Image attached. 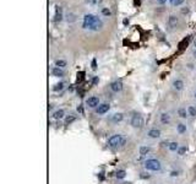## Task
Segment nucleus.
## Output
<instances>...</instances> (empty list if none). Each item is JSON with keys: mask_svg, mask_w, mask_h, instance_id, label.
Masks as SVG:
<instances>
[{"mask_svg": "<svg viewBox=\"0 0 196 184\" xmlns=\"http://www.w3.org/2000/svg\"><path fill=\"white\" fill-rule=\"evenodd\" d=\"M168 149L170 150V151H173V152H175V151H178V149H179V144H178V142H175V141L169 142Z\"/></svg>", "mask_w": 196, "mask_h": 184, "instance_id": "20", "label": "nucleus"}, {"mask_svg": "<svg viewBox=\"0 0 196 184\" xmlns=\"http://www.w3.org/2000/svg\"><path fill=\"white\" fill-rule=\"evenodd\" d=\"M110 90L113 92H120L123 90V82L120 80H117V81H113L110 84Z\"/></svg>", "mask_w": 196, "mask_h": 184, "instance_id": "7", "label": "nucleus"}, {"mask_svg": "<svg viewBox=\"0 0 196 184\" xmlns=\"http://www.w3.org/2000/svg\"><path fill=\"white\" fill-rule=\"evenodd\" d=\"M143 166L147 171H152V172H158V171L162 170V164L158 159L156 158H150V159H146Z\"/></svg>", "mask_w": 196, "mask_h": 184, "instance_id": "2", "label": "nucleus"}, {"mask_svg": "<svg viewBox=\"0 0 196 184\" xmlns=\"http://www.w3.org/2000/svg\"><path fill=\"white\" fill-rule=\"evenodd\" d=\"M179 23V18L175 16V15H170L169 17H168V26L170 27V28H175Z\"/></svg>", "mask_w": 196, "mask_h": 184, "instance_id": "8", "label": "nucleus"}, {"mask_svg": "<svg viewBox=\"0 0 196 184\" xmlns=\"http://www.w3.org/2000/svg\"><path fill=\"white\" fill-rule=\"evenodd\" d=\"M186 151H188V147H186V146H182V147H179V149H178L177 152H178L179 156H184Z\"/></svg>", "mask_w": 196, "mask_h": 184, "instance_id": "28", "label": "nucleus"}, {"mask_svg": "<svg viewBox=\"0 0 196 184\" xmlns=\"http://www.w3.org/2000/svg\"><path fill=\"white\" fill-rule=\"evenodd\" d=\"M157 3L159 4V5H164V4L167 3V0H157Z\"/></svg>", "mask_w": 196, "mask_h": 184, "instance_id": "35", "label": "nucleus"}, {"mask_svg": "<svg viewBox=\"0 0 196 184\" xmlns=\"http://www.w3.org/2000/svg\"><path fill=\"white\" fill-rule=\"evenodd\" d=\"M52 117H53V119H55V120L63 119V118L65 117V112H64V109H57V110H54L53 114H52Z\"/></svg>", "mask_w": 196, "mask_h": 184, "instance_id": "10", "label": "nucleus"}, {"mask_svg": "<svg viewBox=\"0 0 196 184\" xmlns=\"http://www.w3.org/2000/svg\"><path fill=\"white\" fill-rule=\"evenodd\" d=\"M86 4H89V5H96L97 4V0H85Z\"/></svg>", "mask_w": 196, "mask_h": 184, "instance_id": "31", "label": "nucleus"}, {"mask_svg": "<svg viewBox=\"0 0 196 184\" xmlns=\"http://www.w3.org/2000/svg\"><path fill=\"white\" fill-rule=\"evenodd\" d=\"M194 46L196 47V38H195V41H194Z\"/></svg>", "mask_w": 196, "mask_h": 184, "instance_id": "39", "label": "nucleus"}, {"mask_svg": "<svg viewBox=\"0 0 196 184\" xmlns=\"http://www.w3.org/2000/svg\"><path fill=\"white\" fill-rule=\"evenodd\" d=\"M66 65H68V63H66V60H64V59H57V60H55V66H58V67L64 69V67H66Z\"/></svg>", "mask_w": 196, "mask_h": 184, "instance_id": "18", "label": "nucleus"}, {"mask_svg": "<svg viewBox=\"0 0 196 184\" xmlns=\"http://www.w3.org/2000/svg\"><path fill=\"white\" fill-rule=\"evenodd\" d=\"M123 119H124V114L123 113H115V114H113L110 118V120L113 122V123H120Z\"/></svg>", "mask_w": 196, "mask_h": 184, "instance_id": "14", "label": "nucleus"}, {"mask_svg": "<svg viewBox=\"0 0 196 184\" xmlns=\"http://www.w3.org/2000/svg\"><path fill=\"white\" fill-rule=\"evenodd\" d=\"M92 69H93V70H96V69H97V63H96V59H93V60H92Z\"/></svg>", "mask_w": 196, "mask_h": 184, "instance_id": "34", "label": "nucleus"}, {"mask_svg": "<svg viewBox=\"0 0 196 184\" xmlns=\"http://www.w3.org/2000/svg\"><path fill=\"white\" fill-rule=\"evenodd\" d=\"M123 22H124V25H125V26H126V25H129V18H125V20H124V21H123Z\"/></svg>", "mask_w": 196, "mask_h": 184, "instance_id": "37", "label": "nucleus"}, {"mask_svg": "<svg viewBox=\"0 0 196 184\" xmlns=\"http://www.w3.org/2000/svg\"><path fill=\"white\" fill-rule=\"evenodd\" d=\"M86 106L89 107V108H97L99 106V98L96 97V96H92V97H88L86 99Z\"/></svg>", "mask_w": 196, "mask_h": 184, "instance_id": "5", "label": "nucleus"}, {"mask_svg": "<svg viewBox=\"0 0 196 184\" xmlns=\"http://www.w3.org/2000/svg\"><path fill=\"white\" fill-rule=\"evenodd\" d=\"M131 125L134 128H142L143 127V118L142 115H140V114H135V115H132L131 118Z\"/></svg>", "mask_w": 196, "mask_h": 184, "instance_id": "4", "label": "nucleus"}, {"mask_svg": "<svg viewBox=\"0 0 196 184\" xmlns=\"http://www.w3.org/2000/svg\"><path fill=\"white\" fill-rule=\"evenodd\" d=\"M188 113H189L190 117H196V108L193 106L188 107Z\"/></svg>", "mask_w": 196, "mask_h": 184, "instance_id": "26", "label": "nucleus"}, {"mask_svg": "<svg viewBox=\"0 0 196 184\" xmlns=\"http://www.w3.org/2000/svg\"><path fill=\"white\" fill-rule=\"evenodd\" d=\"M160 123L164 124V125H168V124L170 123V115H169V113L160 114Z\"/></svg>", "mask_w": 196, "mask_h": 184, "instance_id": "13", "label": "nucleus"}, {"mask_svg": "<svg viewBox=\"0 0 196 184\" xmlns=\"http://www.w3.org/2000/svg\"><path fill=\"white\" fill-rule=\"evenodd\" d=\"M75 120H76V117H75V115H69V117L65 118V124H66V125H70V124L74 123Z\"/></svg>", "mask_w": 196, "mask_h": 184, "instance_id": "25", "label": "nucleus"}, {"mask_svg": "<svg viewBox=\"0 0 196 184\" xmlns=\"http://www.w3.org/2000/svg\"><path fill=\"white\" fill-rule=\"evenodd\" d=\"M170 176H172V177H178V176H179V172H178V171H172V172H170Z\"/></svg>", "mask_w": 196, "mask_h": 184, "instance_id": "33", "label": "nucleus"}, {"mask_svg": "<svg viewBox=\"0 0 196 184\" xmlns=\"http://www.w3.org/2000/svg\"><path fill=\"white\" fill-rule=\"evenodd\" d=\"M109 109H110V106H109L108 103H102V104H99V106L97 107L96 113L99 114V115H103V114L108 113V112H109Z\"/></svg>", "mask_w": 196, "mask_h": 184, "instance_id": "6", "label": "nucleus"}, {"mask_svg": "<svg viewBox=\"0 0 196 184\" xmlns=\"http://www.w3.org/2000/svg\"><path fill=\"white\" fill-rule=\"evenodd\" d=\"M65 20H66V22H69V23H72V22L76 21V15L74 14V12H68V14L65 15Z\"/></svg>", "mask_w": 196, "mask_h": 184, "instance_id": "16", "label": "nucleus"}, {"mask_svg": "<svg viewBox=\"0 0 196 184\" xmlns=\"http://www.w3.org/2000/svg\"><path fill=\"white\" fill-rule=\"evenodd\" d=\"M150 151H151V149L148 146H141V147H140V155L142 156V157L146 156L147 153H150Z\"/></svg>", "mask_w": 196, "mask_h": 184, "instance_id": "21", "label": "nucleus"}, {"mask_svg": "<svg viewBox=\"0 0 196 184\" xmlns=\"http://www.w3.org/2000/svg\"><path fill=\"white\" fill-rule=\"evenodd\" d=\"M189 12H190V9L188 6H185V7H183V9H182V14L183 15H186V14H189Z\"/></svg>", "mask_w": 196, "mask_h": 184, "instance_id": "29", "label": "nucleus"}, {"mask_svg": "<svg viewBox=\"0 0 196 184\" xmlns=\"http://www.w3.org/2000/svg\"><path fill=\"white\" fill-rule=\"evenodd\" d=\"M195 98H196V90H195Z\"/></svg>", "mask_w": 196, "mask_h": 184, "instance_id": "40", "label": "nucleus"}, {"mask_svg": "<svg viewBox=\"0 0 196 184\" xmlns=\"http://www.w3.org/2000/svg\"><path fill=\"white\" fill-rule=\"evenodd\" d=\"M125 144H126V139L120 134L112 135L110 138L108 139V145L110 147H120V146H124Z\"/></svg>", "mask_w": 196, "mask_h": 184, "instance_id": "1", "label": "nucleus"}, {"mask_svg": "<svg viewBox=\"0 0 196 184\" xmlns=\"http://www.w3.org/2000/svg\"><path fill=\"white\" fill-rule=\"evenodd\" d=\"M64 20V15L61 12V7L60 6H57V12H55V16H54V21L57 22H61Z\"/></svg>", "mask_w": 196, "mask_h": 184, "instance_id": "11", "label": "nucleus"}, {"mask_svg": "<svg viewBox=\"0 0 196 184\" xmlns=\"http://www.w3.org/2000/svg\"><path fill=\"white\" fill-rule=\"evenodd\" d=\"M77 112H80V113L82 114V113H83V108H82L81 106H78V107H77Z\"/></svg>", "mask_w": 196, "mask_h": 184, "instance_id": "36", "label": "nucleus"}, {"mask_svg": "<svg viewBox=\"0 0 196 184\" xmlns=\"http://www.w3.org/2000/svg\"><path fill=\"white\" fill-rule=\"evenodd\" d=\"M64 87H65V82H58L57 85H54L53 91L54 92H60V91L64 90Z\"/></svg>", "mask_w": 196, "mask_h": 184, "instance_id": "17", "label": "nucleus"}, {"mask_svg": "<svg viewBox=\"0 0 196 184\" xmlns=\"http://www.w3.org/2000/svg\"><path fill=\"white\" fill-rule=\"evenodd\" d=\"M115 177H117L118 179H124V178L126 177V171H124V170L118 171L117 174H115Z\"/></svg>", "mask_w": 196, "mask_h": 184, "instance_id": "24", "label": "nucleus"}, {"mask_svg": "<svg viewBox=\"0 0 196 184\" xmlns=\"http://www.w3.org/2000/svg\"><path fill=\"white\" fill-rule=\"evenodd\" d=\"M173 87H174L177 91H182V90L184 89V81L180 80V79H177V80L173 81Z\"/></svg>", "mask_w": 196, "mask_h": 184, "instance_id": "12", "label": "nucleus"}, {"mask_svg": "<svg viewBox=\"0 0 196 184\" xmlns=\"http://www.w3.org/2000/svg\"><path fill=\"white\" fill-rule=\"evenodd\" d=\"M140 177L142 178V179H148L150 178V174H147V173H141V176Z\"/></svg>", "mask_w": 196, "mask_h": 184, "instance_id": "32", "label": "nucleus"}, {"mask_svg": "<svg viewBox=\"0 0 196 184\" xmlns=\"http://www.w3.org/2000/svg\"><path fill=\"white\" fill-rule=\"evenodd\" d=\"M99 82V79H98V76H94V78L92 79V85H97Z\"/></svg>", "mask_w": 196, "mask_h": 184, "instance_id": "30", "label": "nucleus"}, {"mask_svg": "<svg viewBox=\"0 0 196 184\" xmlns=\"http://www.w3.org/2000/svg\"><path fill=\"white\" fill-rule=\"evenodd\" d=\"M169 1H170V4L173 5V6H180V5L184 4L185 0H169Z\"/></svg>", "mask_w": 196, "mask_h": 184, "instance_id": "27", "label": "nucleus"}, {"mask_svg": "<svg viewBox=\"0 0 196 184\" xmlns=\"http://www.w3.org/2000/svg\"><path fill=\"white\" fill-rule=\"evenodd\" d=\"M194 58H196V49L194 50Z\"/></svg>", "mask_w": 196, "mask_h": 184, "instance_id": "38", "label": "nucleus"}, {"mask_svg": "<svg viewBox=\"0 0 196 184\" xmlns=\"http://www.w3.org/2000/svg\"><path fill=\"white\" fill-rule=\"evenodd\" d=\"M148 136H150L151 139L160 138V130H158V129H151V130L148 131Z\"/></svg>", "mask_w": 196, "mask_h": 184, "instance_id": "15", "label": "nucleus"}, {"mask_svg": "<svg viewBox=\"0 0 196 184\" xmlns=\"http://www.w3.org/2000/svg\"><path fill=\"white\" fill-rule=\"evenodd\" d=\"M177 131H178L179 134H185L186 133V125L183 123H179L177 125Z\"/></svg>", "mask_w": 196, "mask_h": 184, "instance_id": "19", "label": "nucleus"}, {"mask_svg": "<svg viewBox=\"0 0 196 184\" xmlns=\"http://www.w3.org/2000/svg\"><path fill=\"white\" fill-rule=\"evenodd\" d=\"M100 12H102V15H103L104 17H110L112 16V11L109 7H102Z\"/></svg>", "mask_w": 196, "mask_h": 184, "instance_id": "22", "label": "nucleus"}, {"mask_svg": "<svg viewBox=\"0 0 196 184\" xmlns=\"http://www.w3.org/2000/svg\"><path fill=\"white\" fill-rule=\"evenodd\" d=\"M178 115L180 118H186L188 115H189V113H188V110H186L185 108H179V109H178Z\"/></svg>", "mask_w": 196, "mask_h": 184, "instance_id": "23", "label": "nucleus"}, {"mask_svg": "<svg viewBox=\"0 0 196 184\" xmlns=\"http://www.w3.org/2000/svg\"><path fill=\"white\" fill-rule=\"evenodd\" d=\"M50 72H52V75H53L54 78H63V76H64V70H63L61 67H58V66L52 67Z\"/></svg>", "mask_w": 196, "mask_h": 184, "instance_id": "9", "label": "nucleus"}, {"mask_svg": "<svg viewBox=\"0 0 196 184\" xmlns=\"http://www.w3.org/2000/svg\"><path fill=\"white\" fill-rule=\"evenodd\" d=\"M98 20H99V18L97 17L96 15H93V14H86L85 16H83L82 28H85V30H91V27H92V26L94 25V23H96Z\"/></svg>", "mask_w": 196, "mask_h": 184, "instance_id": "3", "label": "nucleus"}]
</instances>
